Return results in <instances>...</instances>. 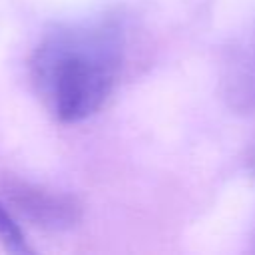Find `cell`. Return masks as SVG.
I'll list each match as a JSON object with an SVG mask.
<instances>
[{
	"instance_id": "obj_1",
	"label": "cell",
	"mask_w": 255,
	"mask_h": 255,
	"mask_svg": "<svg viewBox=\"0 0 255 255\" xmlns=\"http://www.w3.org/2000/svg\"><path fill=\"white\" fill-rule=\"evenodd\" d=\"M124 62V32L114 20L50 30L34 48L30 76L48 112L82 122L108 102Z\"/></svg>"
},
{
	"instance_id": "obj_2",
	"label": "cell",
	"mask_w": 255,
	"mask_h": 255,
	"mask_svg": "<svg viewBox=\"0 0 255 255\" xmlns=\"http://www.w3.org/2000/svg\"><path fill=\"white\" fill-rule=\"evenodd\" d=\"M2 189L12 211L40 229L66 231L82 219V205L72 195L16 177H6Z\"/></svg>"
},
{
	"instance_id": "obj_3",
	"label": "cell",
	"mask_w": 255,
	"mask_h": 255,
	"mask_svg": "<svg viewBox=\"0 0 255 255\" xmlns=\"http://www.w3.org/2000/svg\"><path fill=\"white\" fill-rule=\"evenodd\" d=\"M221 96L239 114H255V42L229 54L221 70Z\"/></svg>"
},
{
	"instance_id": "obj_4",
	"label": "cell",
	"mask_w": 255,
	"mask_h": 255,
	"mask_svg": "<svg viewBox=\"0 0 255 255\" xmlns=\"http://www.w3.org/2000/svg\"><path fill=\"white\" fill-rule=\"evenodd\" d=\"M0 243H2L8 251L18 253V255L32 253V247L26 243L22 229L18 227V223H16L14 217H12V213H10L2 203H0Z\"/></svg>"
},
{
	"instance_id": "obj_5",
	"label": "cell",
	"mask_w": 255,
	"mask_h": 255,
	"mask_svg": "<svg viewBox=\"0 0 255 255\" xmlns=\"http://www.w3.org/2000/svg\"><path fill=\"white\" fill-rule=\"evenodd\" d=\"M247 165H249V169H251V173L255 175V147L251 149V153H249V157H247Z\"/></svg>"
}]
</instances>
